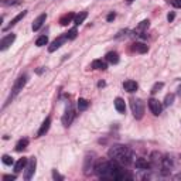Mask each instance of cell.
Wrapping results in <instances>:
<instances>
[{"label": "cell", "instance_id": "cell-36", "mask_svg": "<svg viewBox=\"0 0 181 181\" xmlns=\"http://www.w3.org/2000/svg\"><path fill=\"white\" fill-rule=\"evenodd\" d=\"M98 86H99V88L105 86V82H103V81H101V82H99V84H98Z\"/></svg>", "mask_w": 181, "mask_h": 181}, {"label": "cell", "instance_id": "cell-7", "mask_svg": "<svg viewBox=\"0 0 181 181\" xmlns=\"http://www.w3.org/2000/svg\"><path fill=\"white\" fill-rule=\"evenodd\" d=\"M14 40H16V34H13V33L9 34V35H6V37H3V38L0 40V50H2V51L7 50L14 42Z\"/></svg>", "mask_w": 181, "mask_h": 181}, {"label": "cell", "instance_id": "cell-13", "mask_svg": "<svg viewBox=\"0 0 181 181\" xmlns=\"http://www.w3.org/2000/svg\"><path fill=\"white\" fill-rule=\"evenodd\" d=\"M27 163H28V160L26 159V157H23V159H18L17 163L14 164V171H16L17 174H18V173H21V171H23V170L26 168Z\"/></svg>", "mask_w": 181, "mask_h": 181}, {"label": "cell", "instance_id": "cell-10", "mask_svg": "<svg viewBox=\"0 0 181 181\" xmlns=\"http://www.w3.org/2000/svg\"><path fill=\"white\" fill-rule=\"evenodd\" d=\"M45 18H47V14L42 13L40 14L38 17L34 20V23H33V31H38L40 28H41V26L45 23Z\"/></svg>", "mask_w": 181, "mask_h": 181}, {"label": "cell", "instance_id": "cell-8", "mask_svg": "<svg viewBox=\"0 0 181 181\" xmlns=\"http://www.w3.org/2000/svg\"><path fill=\"white\" fill-rule=\"evenodd\" d=\"M149 108L150 111H151V113L156 116H159L161 113V109H163V106H161V103L157 99H154V98H151L149 101Z\"/></svg>", "mask_w": 181, "mask_h": 181}, {"label": "cell", "instance_id": "cell-1", "mask_svg": "<svg viewBox=\"0 0 181 181\" xmlns=\"http://www.w3.org/2000/svg\"><path fill=\"white\" fill-rule=\"evenodd\" d=\"M95 173L101 178H108V180H125V178H132V175H126L122 170L120 164L115 160L111 161H99L95 166Z\"/></svg>", "mask_w": 181, "mask_h": 181}, {"label": "cell", "instance_id": "cell-25", "mask_svg": "<svg viewBox=\"0 0 181 181\" xmlns=\"http://www.w3.org/2000/svg\"><path fill=\"white\" fill-rule=\"evenodd\" d=\"M47 44H48V37H47V35H41V37H38L37 41H35V45H37V47H42V45H47Z\"/></svg>", "mask_w": 181, "mask_h": 181}, {"label": "cell", "instance_id": "cell-2", "mask_svg": "<svg viewBox=\"0 0 181 181\" xmlns=\"http://www.w3.org/2000/svg\"><path fill=\"white\" fill-rule=\"evenodd\" d=\"M109 157L112 160L118 161L119 164L122 166H129L132 163V159H133V154H132V150L126 146H120V144H116V146H112L108 151Z\"/></svg>", "mask_w": 181, "mask_h": 181}, {"label": "cell", "instance_id": "cell-18", "mask_svg": "<svg viewBox=\"0 0 181 181\" xmlns=\"http://www.w3.org/2000/svg\"><path fill=\"white\" fill-rule=\"evenodd\" d=\"M133 51L144 54V52L149 51V47H147L146 44H143V42H135V44H133Z\"/></svg>", "mask_w": 181, "mask_h": 181}, {"label": "cell", "instance_id": "cell-37", "mask_svg": "<svg viewBox=\"0 0 181 181\" xmlns=\"http://www.w3.org/2000/svg\"><path fill=\"white\" fill-rule=\"evenodd\" d=\"M178 95H180V96H181V85H180V86H178Z\"/></svg>", "mask_w": 181, "mask_h": 181}, {"label": "cell", "instance_id": "cell-4", "mask_svg": "<svg viewBox=\"0 0 181 181\" xmlns=\"http://www.w3.org/2000/svg\"><path fill=\"white\" fill-rule=\"evenodd\" d=\"M35 166H37V159H35V157H30V159H28L27 166H26V173H24V178H26V180H30V178L34 175Z\"/></svg>", "mask_w": 181, "mask_h": 181}, {"label": "cell", "instance_id": "cell-17", "mask_svg": "<svg viewBox=\"0 0 181 181\" xmlns=\"http://www.w3.org/2000/svg\"><path fill=\"white\" fill-rule=\"evenodd\" d=\"M75 18V14L74 13H68V14H64L62 17L59 18V24L61 26H68L71 21Z\"/></svg>", "mask_w": 181, "mask_h": 181}, {"label": "cell", "instance_id": "cell-34", "mask_svg": "<svg viewBox=\"0 0 181 181\" xmlns=\"http://www.w3.org/2000/svg\"><path fill=\"white\" fill-rule=\"evenodd\" d=\"M174 17H175L174 11H171V13H168V16H167V20H168V21H170V23H171V21L174 20Z\"/></svg>", "mask_w": 181, "mask_h": 181}, {"label": "cell", "instance_id": "cell-21", "mask_svg": "<svg viewBox=\"0 0 181 181\" xmlns=\"http://www.w3.org/2000/svg\"><path fill=\"white\" fill-rule=\"evenodd\" d=\"M106 61H109L111 64H118V62H119V55H118V52H115V51L108 52V54H106Z\"/></svg>", "mask_w": 181, "mask_h": 181}, {"label": "cell", "instance_id": "cell-14", "mask_svg": "<svg viewBox=\"0 0 181 181\" xmlns=\"http://www.w3.org/2000/svg\"><path fill=\"white\" fill-rule=\"evenodd\" d=\"M50 126H51V119H50V118H47V119L44 120V122H42V125H41V127H40V130H38V133H37V136H38V137L44 136L45 133L48 132Z\"/></svg>", "mask_w": 181, "mask_h": 181}, {"label": "cell", "instance_id": "cell-38", "mask_svg": "<svg viewBox=\"0 0 181 181\" xmlns=\"http://www.w3.org/2000/svg\"><path fill=\"white\" fill-rule=\"evenodd\" d=\"M127 2H129V3H130V2H133V0H127Z\"/></svg>", "mask_w": 181, "mask_h": 181}, {"label": "cell", "instance_id": "cell-24", "mask_svg": "<svg viewBox=\"0 0 181 181\" xmlns=\"http://www.w3.org/2000/svg\"><path fill=\"white\" fill-rule=\"evenodd\" d=\"M88 106H89V102H88L86 99H84V98H79V99H78V109H79V111H86Z\"/></svg>", "mask_w": 181, "mask_h": 181}, {"label": "cell", "instance_id": "cell-20", "mask_svg": "<svg viewBox=\"0 0 181 181\" xmlns=\"http://www.w3.org/2000/svg\"><path fill=\"white\" fill-rule=\"evenodd\" d=\"M86 17H88V13H86V11H81L79 14H77V16H75V18H74V23H75V26L82 24Z\"/></svg>", "mask_w": 181, "mask_h": 181}, {"label": "cell", "instance_id": "cell-12", "mask_svg": "<svg viewBox=\"0 0 181 181\" xmlns=\"http://www.w3.org/2000/svg\"><path fill=\"white\" fill-rule=\"evenodd\" d=\"M123 88H125V90H127V92H136L137 90V88H139V85H137V82L136 81H132V79H129V81H125L123 82Z\"/></svg>", "mask_w": 181, "mask_h": 181}, {"label": "cell", "instance_id": "cell-16", "mask_svg": "<svg viewBox=\"0 0 181 181\" xmlns=\"http://www.w3.org/2000/svg\"><path fill=\"white\" fill-rule=\"evenodd\" d=\"M115 108L119 113H125L126 112V103L122 98H116L115 99Z\"/></svg>", "mask_w": 181, "mask_h": 181}, {"label": "cell", "instance_id": "cell-31", "mask_svg": "<svg viewBox=\"0 0 181 181\" xmlns=\"http://www.w3.org/2000/svg\"><path fill=\"white\" fill-rule=\"evenodd\" d=\"M170 3L177 9H181V0H170Z\"/></svg>", "mask_w": 181, "mask_h": 181}, {"label": "cell", "instance_id": "cell-33", "mask_svg": "<svg viewBox=\"0 0 181 181\" xmlns=\"http://www.w3.org/2000/svg\"><path fill=\"white\" fill-rule=\"evenodd\" d=\"M3 180L4 181H14L16 180V175H4Z\"/></svg>", "mask_w": 181, "mask_h": 181}, {"label": "cell", "instance_id": "cell-26", "mask_svg": "<svg viewBox=\"0 0 181 181\" xmlns=\"http://www.w3.org/2000/svg\"><path fill=\"white\" fill-rule=\"evenodd\" d=\"M77 34H78V30L77 28H71L70 31L66 33V40H74V38H77Z\"/></svg>", "mask_w": 181, "mask_h": 181}, {"label": "cell", "instance_id": "cell-29", "mask_svg": "<svg viewBox=\"0 0 181 181\" xmlns=\"http://www.w3.org/2000/svg\"><path fill=\"white\" fill-rule=\"evenodd\" d=\"M2 160H3V163L6 164V166H11V164L14 163V160L11 159L10 156H7V154H4L3 157H2Z\"/></svg>", "mask_w": 181, "mask_h": 181}, {"label": "cell", "instance_id": "cell-27", "mask_svg": "<svg viewBox=\"0 0 181 181\" xmlns=\"http://www.w3.org/2000/svg\"><path fill=\"white\" fill-rule=\"evenodd\" d=\"M163 86H164L163 82H157V84H154V86L151 88V90H150V92H151V94L154 95V94H157V92H159V90H160Z\"/></svg>", "mask_w": 181, "mask_h": 181}, {"label": "cell", "instance_id": "cell-6", "mask_svg": "<svg viewBox=\"0 0 181 181\" xmlns=\"http://www.w3.org/2000/svg\"><path fill=\"white\" fill-rule=\"evenodd\" d=\"M74 118H75V111H74V108L70 105V106L66 108V111H65V113H64V116H62V125L65 126V127H68V126L72 123Z\"/></svg>", "mask_w": 181, "mask_h": 181}, {"label": "cell", "instance_id": "cell-5", "mask_svg": "<svg viewBox=\"0 0 181 181\" xmlns=\"http://www.w3.org/2000/svg\"><path fill=\"white\" fill-rule=\"evenodd\" d=\"M26 82H27V77H26V75L18 77V79L14 82V86H13V89H11V99H13V98L16 96V95H17L21 89H23V88H24Z\"/></svg>", "mask_w": 181, "mask_h": 181}, {"label": "cell", "instance_id": "cell-30", "mask_svg": "<svg viewBox=\"0 0 181 181\" xmlns=\"http://www.w3.org/2000/svg\"><path fill=\"white\" fill-rule=\"evenodd\" d=\"M3 6H10V4H18V0H2Z\"/></svg>", "mask_w": 181, "mask_h": 181}, {"label": "cell", "instance_id": "cell-19", "mask_svg": "<svg viewBox=\"0 0 181 181\" xmlns=\"http://www.w3.org/2000/svg\"><path fill=\"white\" fill-rule=\"evenodd\" d=\"M92 68H94V70L105 71L106 68H108V65H106V62H105V61H102V59H95L94 62H92Z\"/></svg>", "mask_w": 181, "mask_h": 181}, {"label": "cell", "instance_id": "cell-22", "mask_svg": "<svg viewBox=\"0 0 181 181\" xmlns=\"http://www.w3.org/2000/svg\"><path fill=\"white\" fill-rule=\"evenodd\" d=\"M28 146V139H21L18 140V143L16 144V151H23V150H26Z\"/></svg>", "mask_w": 181, "mask_h": 181}, {"label": "cell", "instance_id": "cell-11", "mask_svg": "<svg viewBox=\"0 0 181 181\" xmlns=\"http://www.w3.org/2000/svg\"><path fill=\"white\" fill-rule=\"evenodd\" d=\"M26 14H27V10H24V11H21V13H18L17 16H16V17H14L13 20L10 21V24L7 26V27H4V28H3V31H7L9 28H11V27H13V26H16V24H17V23H18V21H20V20H23V18L26 17Z\"/></svg>", "mask_w": 181, "mask_h": 181}, {"label": "cell", "instance_id": "cell-28", "mask_svg": "<svg viewBox=\"0 0 181 181\" xmlns=\"http://www.w3.org/2000/svg\"><path fill=\"white\" fill-rule=\"evenodd\" d=\"M173 101H174V95L168 94L167 96H166V99H164V106H170V105L173 103Z\"/></svg>", "mask_w": 181, "mask_h": 181}, {"label": "cell", "instance_id": "cell-35", "mask_svg": "<svg viewBox=\"0 0 181 181\" xmlns=\"http://www.w3.org/2000/svg\"><path fill=\"white\" fill-rule=\"evenodd\" d=\"M115 17H116V14L115 13H111V14H108L106 20H108V21H113V20H115Z\"/></svg>", "mask_w": 181, "mask_h": 181}, {"label": "cell", "instance_id": "cell-3", "mask_svg": "<svg viewBox=\"0 0 181 181\" xmlns=\"http://www.w3.org/2000/svg\"><path fill=\"white\" fill-rule=\"evenodd\" d=\"M130 108L136 119H142L144 115V103L142 99H130Z\"/></svg>", "mask_w": 181, "mask_h": 181}, {"label": "cell", "instance_id": "cell-15", "mask_svg": "<svg viewBox=\"0 0 181 181\" xmlns=\"http://www.w3.org/2000/svg\"><path fill=\"white\" fill-rule=\"evenodd\" d=\"M135 166H136V168H140V170H149V168L151 167V164H150L146 159H137V160L135 161Z\"/></svg>", "mask_w": 181, "mask_h": 181}, {"label": "cell", "instance_id": "cell-32", "mask_svg": "<svg viewBox=\"0 0 181 181\" xmlns=\"http://www.w3.org/2000/svg\"><path fill=\"white\" fill-rule=\"evenodd\" d=\"M52 178H54V180H64V177H62V175H59L55 170L52 171Z\"/></svg>", "mask_w": 181, "mask_h": 181}, {"label": "cell", "instance_id": "cell-9", "mask_svg": "<svg viewBox=\"0 0 181 181\" xmlns=\"http://www.w3.org/2000/svg\"><path fill=\"white\" fill-rule=\"evenodd\" d=\"M65 41H66V35H61V37H58L57 40H54V41L51 42V45L48 47V51L50 52H54L55 50H58Z\"/></svg>", "mask_w": 181, "mask_h": 181}, {"label": "cell", "instance_id": "cell-23", "mask_svg": "<svg viewBox=\"0 0 181 181\" xmlns=\"http://www.w3.org/2000/svg\"><path fill=\"white\" fill-rule=\"evenodd\" d=\"M149 26H150V21L149 20H143L142 23L137 26L136 33H144V30H146V28H149Z\"/></svg>", "mask_w": 181, "mask_h": 181}]
</instances>
